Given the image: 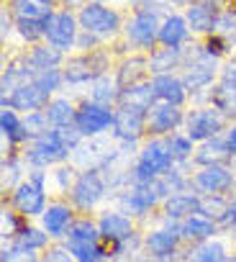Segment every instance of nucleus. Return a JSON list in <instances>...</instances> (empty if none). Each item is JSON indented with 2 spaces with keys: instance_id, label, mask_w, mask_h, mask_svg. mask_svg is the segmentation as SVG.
Instances as JSON below:
<instances>
[{
  "instance_id": "nucleus-1",
  "label": "nucleus",
  "mask_w": 236,
  "mask_h": 262,
  "mask_svg": "<svg viewBox=\"0 0 236 262\" xmlns=\"http://www.w3.org/2000/svg\"><path fill=\"white\" fill-rule=\"evenodd\" d=\"M175 157L167 147V139H149L144 144V149L139 152V160L131 170V183H152L162 175H167L170 170H175Z\"/></svg>"
},
{
  "instance_id": "nucleus-2",
  "label": "nucleus",
  "mask_w": 236,
  "mask_h": 262,
  "mask_svg": "<svg viewBox=\"0 0 236 262\" xmlns=\"http://www.w3.org/2000/svg\"><path fill=\"white\" fill-rule=\"evenodd\" d=\"M69 155H72V147L64 142L62 131L59 128H49L46 134L31 139L29 149L23 152V160L34 170H44V167H52V165L64 162Z\"/></svg>"
},
{
  "instance_id": "nucleus-3",
  "label": "nucleus",
  "mask_w": 236,
  "mask_h": 262,
  "mask_svg": "<svg viewBox=\"0 0 236 262\" xmlns=\"http://www.w3.org/2000/svg\"><path fill=\"white\" fill-rule=\"evenodd\" d=\"M11 203L26 219L44 216V211H46V172L31 170V175L11 193Z\"/></svg>"
},
{
  "instance_id": "nucleus-4",
  "label": "nucleus",
  "mask_w": 236,
  "mask_h": 262,
  "mask_svg": "<svg viewBox=\"0 0 236 262\" xmlns=\"http://www.w3.org/2000/svg\"><path fill=\"white\" fill-rule=\"evenodd\" d=\"M180 226H182V221H172V219L162 216V226L149 229V231L144 234V242H141L144 252H147V254H154V257H167V259H172V257L177 254L180 244H182Z\"/></svg>"
},
{
  "instance_id": "nucleus-5",
  "label": "nucleus",
  "mask_w": 236,
  "mask_h": 262,
  "mask_svg": "<svg viewBox=\"0 0 236 262\" xmlns=\"http://www.w3.org/2000/svg\"><path fill=\"white\" fill-rule=\"evenodd\" d=\"M105 190H108V185H105L100 170H85L82 175H77V180L69 190V201L80 211H92L105 198Z\"/></svg>"
},
{
  "instance_id": "nucleus-6",
  "label": "nucleus",
  "mask_w": 236,
  "mask_h": 262,
  "mask_svg": "<svg viewBox=\"0 0 236 262\" xmlns=\"http://www.w3.org/2000/svg\"><path fill=\"white\" fill-rule=\"evenodd\" d=\"M147 116H149L147 108H139L131 103H118L115 118H113V137L126 144L136 142L147 131Z\"/></svg>"
},
{
  "instance_id": "nucleus-7",
  "label": "nucleus",
  "mask_w": 236,
  "mask_h": 262,
  "mask_svg": "<svg viewBox=\"0 0 236 262\" xmlns=\"http://www.w3.org/2000/svg\"><path fill=\"white\" fill-rule=\"evenodd\" d=\"M164 198L157 188V180L152 183H131V188L126 193L118 195V206H121L124 213L131 216H147L154 206H159Z\"/></svg>"
},
{
  "instance_id": "nucleus-8",
  "label": "nucleus",
  "mask_w": 236,
  "mask_h": 262,
  "mask_svg": "<svg viewBox=\"0 0 236 262\" xmlns=\"http://www.w3.org/2000/svg\"><path fill=\"white\" fill-rule=\"evenodd\" d=\"M98 229H100L103 242H108L113 249L126 247L136 236V224L124 211H108V213H103L100 221H98Z\"/></svg>"
},
{
  "instance_id": "nucleus-9",
  "label": "nucleus",
  "mask_w": 236,
  "mask_h": 262,
  "mask_svg": "<svg viewBox=\"0 0 236 262\" xmlns=\"http://www.w3.org/2000/svg\"><path fill=\"white\" fill-rule=\"evenodd\" d=\"M113 118H115V111L110 105H103V103H95V100H85L80 108H77V128L82 131V137H98L103 131L113 128Z\"/></svg>"
},
{
  "instance_id": "nucleus-10",
  "label": "nucleus",
  "mask_w": 236,
  "mask_h": 262,
  "mask_svg": "<svg viewBox=\"0 0 236 262\" xmlns=\"http://www.w3.org/2000/svg\"><path fill=\"white\" fill-rule=\"evenodd\" d=\"M236 178L226 165H208L200 167L193 178V190L200 195H223L228 190H233Z\"/></svg>"
},
{
  "instance_id": "nucleus-11",
  "label": "nucleus",
  "mask_w": 236,
  "mask_h": 262,
  "mask_svg": "<svg viewBox=\"0 0 236 262\" xmlns=\"http://www.w3.org/2000/svg\"><path fill=\"white\" fill-rule=\"evenodd\" d=\"M49 103H52L49 93L36 80H29V82L18 85L16 90H11V95H3V108H13V111H23V113L44 111Z\"/></svg>"
},
{
  "instance_id": "nucleus-12",
  "label": "nucleus",
  "mask_w": 236,
  "mask_h": 262,
  "mask_svg": "<svg viewBox=\"0 0 236 262\" xmlns=\"http://www.w3.org/2000/svg\"><path fill=\"white\" fill-rule=\"evenodd\" d=\"M80 26H82V31H87L92 36H110L118 31L121 18H118L115 11H110L100 3H87L80 11Z\"/></svg>"
},
{
  "instance_id": "nucleus-13",
  "label": "nucleus",
  "mask_w": 236,
  "mask_h": 262,
  "mask_svg": "<svg viewBox=\"0 0 236 262\" xmlns=\"http://www.w3.org/2000/svg\"><path fill=\"white\" fill-rule=\"evenodd\" d=\"M187 137L193 142H208L213 137L221 134V128H223V113L210 105V108H200V111H193L187 118Z\"/></svg>"
},
{
  "instance_id": "nucleus-14",
  "label": "nucleus",
  "mask_w": 236,
  "mask_h": 262,
  "mask_svg": "<svg viewBox=\"0 0 236 262\" xmlns=\"http://www.w3.org/2000/svg\"><path fill=\"white\" fill-rule=\"evenodd\" d=\"M108 70V59L103 52H90L82 54L77 59H69L67 70H64V80L67 82H95L98 77H103Z\"/></svg>"
},
{
  "instance_id": "nucleus-15",
  "label": "nucleus",
  "mask_w": 236,
  "mask_h": 262,
  "mask_svg": "<svg viewBox=\"0 0 236 262\" xmlns=\"http://www.w3.org/2000/svg\"><path fill=\"white\" fill-rule=\"evenodd\" d=\"M159 29L162 24L157 21V13L149 11V8H141L126 26V36L131 44L136 47H152L157 39H159Z\"/></svg>"
},
{
  "instance_id": "nucleus-16",
  "label": "nucleus",
  "mask_w": 236,
  "mask_h": 262,
  "mask_svg": "<svg viewBox=\"0 0 236 262\" xmlns=\"http://www.w3.org/2000/svg\"><path fill=\"white\" fill-rule=\"evenodd\" d=\"M52 47L57 49H69L77 44V21L72 13H52L46 18V36H44Z\"/></svg>"
},
{
  "instance_id": "nucleus-17",
  "label": "nucleus",
  "mask_w": 236,
  "mask_h": 262,
  "mask_svg": "<svg viewBox=\"0 0 236 262\" xmlns=\"http://www.w3.org/2000/svg\"><path fill=\"white\" fill-rule=\"evenodd\" d=\"M182 111L180 105H172V103H157L149 116H147V131L154 137H170L172 131L182 123Z\"/></svg>"
},
{
  "instance_id": "nucleus-18",
  "label": "nucleus",
  "mask_w": 236,
  "mask_h": 262,
  "mask_svg": "<svg viewBox=\"0 0 236 262\" xmlns=\"http://www.w3.org/2000/svg\"><path fill=\"white\" fill-rule=\"evenodd\" d=\"M210 103L223 116H236V64H228L221 75L218 88L210 95Z\"/></svg>"
},
{
  "instance_id": "nucleus-19",
  "label": "nucleus",
  "mask_w": 236,
  "mask_h": 262,
  "mask_svg": "<svg viewBox=\"0 0 236 262\" xmlns=\"http://www.w3.org/2000/svg\"><path fill=\"white\" fill-rule=\"evenodd\" d=\"M198 208H200V193H193V190L175 193L162 201V216H167L172 221H185V219L195 216Z\"/></svg>"
},
{
  "instance_id": "nucleus-20",
  "label": "nucleus",
  "mask_w": 236,
  "mask_h": 262,
  "mask_svg": "<svg viewBox=\"0 0 236 262\" xmlns=\"http://www.w3.org/2000/svg\"><path fill=\"white\" fill-rule=\"evenodd\" d=\"M152 88L157 93V100L159 103H172V105H182L185 98H187V85L185 80L175 77V75H154L152 77Z\"/></svg>"
},
{
  "instance_id": "nucleus-21",
  "label": "nucleus",
  "mask_w": 236,
  "mask_h": 262,
  "mask_svg": "<svg viewBox=\"0 0 236 262\" xmlns=\"http://www.w3.org/2000/svg\"><path fill=\"white\" fill-rule=\"evenodd\" d=\"M200 167H208V165H226L228 160H233V152L226 142V137H213L208 142H200V147L195 149V157H193Z\"/></svg>"
},
{
  "instance_id": "nucleus-22",
  "label": "nucleus",
  "mask_w": 236,
  "mask_h": 262,
  "mask_svg": "<svg viewBox=\"0 0 236 262\" xmlns=\"http://www.w3.org/2000/svg\"><path fill=\"white\" fill-rule=\"evenodd\" d=\"M72 208L67 203H49L44 216H41V229L52 236V239H59L67 234V229L72 226Z\"/></svg>"
},
{
  "instance_id": "nucleus-23",
  "label": "nucleus",
  "mask_w": 236,
  "mask_h": 262,
  "mask_svg": "<svg viewBox=\"0 0 236 262\" xmlns=\"http://www.w3.org/2000/svg\"><path fill=\"white\" fill-rule=\"evenodd\" d=\"M213 75H216V57L203 52L198 59H193V64L187 67L182 80H185L187 90H200V88L213 82Z\"/></svg>"
},
{
  "instance_id": "nucleus-24",
  "label": "nucleus",
  "mask_w": 236,
  "mask_h": 262,
  "mask_svg": "<svg viewBox=\"0 0 236 262\" xmlns=\"http://www.w3.org/2000/svg\"><path fill=\"white\" fill-rule=\"evenodd\" d=\"M216 24H218V11H216L213 3H208V0L190 3V8H187V26L195 34H210V31H216Z\"/></svg>"
},
{
  "instance_id": "nucleus-25",
  "label": "nucleus",
  "mask_w": 236,
  "mask_h": 262,
  "mask_svg": "<svg viewBox=\"0 0 236 262\" xmlns=\"http://www.w3.org/2000/svg\"><path fill=\"white\" fill-rule=\"evenodd\" d=\"M216 231H218V224L210 221V219L203 216V213H195V216L185 219L182 226H180L182 242H190V244H200V242H205V239H213Z\"/></svg>"
},
{
  "instance_id": "nucleus-26",
  "label": "nucleus",
  "mask_w": 236,
  "mask_h": 262,
  "mask_svg": "<svg viewBox=\"0 0 236 262\" xmlns=\"http://www.w3.org/2000/svg\"><path fill=\"white\" fill-rule=\"evenodd\" d=\"M0 131H3V139L8 144H23L31 139L26 123L18 118V113L13 108H3L0 111Z\"/></svg>"
},
{
  "instance_id": "nucleus-27",
  "label": "nucleus",
  "mask_w": 236,
  "mask_h": 262,
  "mask_svg": "<svg viewBox=\"0 0 236 262\" xmlns=\"http://www.w3.org/2000/svg\"><path fill=\"white\" fill-rule=\"evenodd\" d=\"M190 34V26H187V18L182 16H170L162 21V29H159V41L164 47H182V41L187 39Z\"/></svg>"
},
{
  "instance_id": "nucleus-28",
  "label": "nucleus",
  "mask_w": 236,
  "mask_h": 262,
  "mask_svg": "<svg viewBox=\"0 0 236 262\" xmlns=\"http://www.w3.org/2000/svg\"><path fill=\"white\" fill-rule=\"evenodd\" d=\"M121 103H131V105L152 111L157 105V93L152 88V80L149 82H134V85L124 88L121 90Z\"/></svg>"
},
{
  "instance_id": "nucleus-29",
  "label": "nucleus",
  "mask_w": 236,
  "mask_h": 262,
  "mask_svg": "<svg viewBox=\"0 0 236 262\" xmlns=\"http://www.w3.org/2000/svg\"><path fill=\"white\" fill-rule=\"evenodd\" d=\"M95 242H103V236L98 224H92L90 219L72 221V226L64 234V244H95Z\"/></svg>"
},
{
  "instance_id": "nucleus-30",
  "label": "nucleus",
  "mask_w": 236,
  "mask_h": 262,
  "mask_svg": "<svg viewBox=\"0 0 236 262\" xmlns=\"http://www.w3.org/2000/svg\"><path fill=\"white\" fill-rule=\"evenodd\" d=\"M226 247L218 239H205L200 244H193L187 252V259L193 262H226Z\"/></svg>"
},
{
  "instance_id": "nucleus-31",
  "label": "nucleus",
  "mask_w": 236,
  "mask_h": 262,
  "mask_svg": "<svg viewBox=\"0 0 236 262\" xmlns=\"http://www.w3.org/2000/svg\"><path fill=\"white\" fill-rule=\"evenodd\" d=\"M26 62L34 67V72H44V70H54L62 64V49L57 47H34L31 54L26 57Z\"/></svg>"
},
{
  "instance_id": "nucleus-32",
  "label": "nucleus",
  "mask_w": 236,
  "mask_h": 262,
  "mask_svg": "<svg viewBox=\"0 0 236 262\" xmlns=\"http://www.w3.org/2000/svg\"><path fill=\"white\" fill-rule=\"evenodd\" d=\"M121 85H118V80H110L108 75L98 77L92 82V98L95 103H103V105H113V103H121Z\"/></svg>"
},
{
  "instance_id": "nucleus-33",
  "label": "nucleus",
  "mask_w": 236,
  "mask_h": 262,
  "mask_svg": "<svg viewBox=\"0 0 236 262\" xmlns=\"http://www.w3.org/2000/svg\"><path fill=\"white\" fill-rule=\"evenodd\" d=\"M228 203H231V198H226V195H200L198 213H203L210 221H216L218 226H223L226 216H228Z\"/></svg>"
},
{
  "instance_id": "nucleus-34",
  "label": "nucleus",
  "mask_w": 236,
  "mask_h": 262,
  "mask_svg": "<svg viewBox=\"0 0 236 262\" xmlns=\"http://www.w3.org/2000/svg\"><path fill=\"white\" fill-rule=\"evenodd\" d=\"M182 59V49L180 47H167V49H159L149 57V72L152 75H167V70L177 67Z\"/></svg>"
},
{
  "instance_id": "nucleus-35",
  "label": "nucleus",
  "mask_w": 236,
  "mask_h": 262,
  "mask_svg": "<svg viewBox=\"0 0 236 262\" xmlns=\"http://www.w3.org/2000/svg\"><path fill=\"white\" fill-rule=\"evenodd\" d=\"M46 113H49V121H52V126H54V128L72 126V123H75V118H77V108H75L69 100H64V98L52 100V103L46 105Z\"/></svg>"
},
{
  "instance_id": "nucleus-36",
  "label": "nucleus",
  "mask_w": 236,
  "mask_h": 262,
  "mask_svg": "<svg viewBox=\"0 0 236 262\" xmlns=\"http://www.w3.org/2000/svg\"><path fill=\"white\" fill-rule=\"evenodd\" d=\"M49 239L52 236L44 229H39V226H23L18 231V236L13 239V244H18L23 249H31V252H39V249H44L49 244Z\"/></svg>"
},
{
  "instance_id": "nucleus-37",
  "label": "nucleus",
  "mask_w": 236,
  "mask_h": 262,
  "mask_svg": "<svg viewBox=\"0 0 236 262\" xmlns=\"http://www.w3.org/2000/svg\"><path fill=\"white\" fill-rule=\"evenodd\" d=\"M144 70H149V59L134 57V59H129V62L121 64V70H118V77H115V80H118V85H121V88H129V85L139 82V75H141Z\"/></svg>"
},
{
  "instance_id": "nucleus-38",
  "label": "nucleus",
  "mask_w": 236,
  "mask_h": 262,
  "mask_svg": "<svg viewBox=\"0 0 236 262\" xmlns=\"http://www.w3.org/2000/svg\"><path fill=\"white\" fill-rule=\"evenodd\" d=\"M13 11L18 18H31V21H46L52 13L39 0H13Z\"/></svg>"
},
{
  "instance_id": "nucleus-39",
  "label": "nucleus",
  "mask_w": 236,
  "mask_h": 262,
  "mask_svg": "<svg viewBox=\"0 0 236 262\" xmlns=\"http://www.w3.org/2000/svg\"><path fill=\"white\" fill-rule=\"evenodd\" d=\"M193 139L187 137V134H170L167 137V147H170V152H172V157H175V162H187V160H193L195 155V149H193Z\"/></svg>"
},
{
  "instance_id": "nucleus-40",
  "label": "nucleus",
  "mask_w": 236,
  "mask_h": 262,
  "mask_svg": "<svg viewBox=\"0 0 236 262\" xmlns=\"http://www.w3.org/2000/svg\"><path fill=\"white\" fill-rule=\"evenodd\" d=\"M21 160L18 157H8L3 160V190H16L23 183V172H21Z\"/></svg>"
},
{
  "instance_id": "nucleus-41",
  "label": "nucleus",
  "mask_w": 236,
  "mask_h": 262,
  "mask_svg": "<svg viewBox=\"0 0 236 262\" xmlns=\"http://www.w3.org/2000/svg\"><path fill=\"white\" fill-rule=\"evenodd\" d=\"M23 123H26V128H29L31 139H34V137H41V134H46L49 128H54V126H52V121H49V113H46V108H44V111L26 113Z\"/></svg>"
},
{
  "instance_id": "nucleus-42",
  "label": "nucleus",
  "mask_w": 236,
  "mask_h": 262,
  "mask_svg": "<svg viewBox=\"0 0 236 262\" xmlns=\"http://www.w3.org/2000/svg\"><path fill=\"white\" fill-rule=\"evenodd\" d=\"M21 229H23V226L18 224L16 213H13L8 206H3V216H0V234H3V244L13 242V239L18 236V231H21Z\"/></svg>"
},
{
  "instance_id": "nucleus-43",
  "label": "nucleus",
  "mask_w": 236,
  "mask_h": 262,
  "mask_svg": "<svg viewBox=\"0 0 236 262\" xmlns=\"http://www.w3.org/2000/svg\"><path fill=\"white\" fill-rule=\"evenodd\" d=\"M18 26V34L26 39V41H36L41 36H46V21H31V18H18L16 21Z\"/></svg>"
},
{
  "instance_id": "nucleus-44",
  "label": "nucleus",
  "mask_w": 236,
  "mask_h": 262,
  "mask_svg": "<svg viewBox=\"0 0 236 262\" xmlns=\"http://www.w3.org/2000/svg\"><path fill=\"white\" fill-rule=\"evenodd\" d=\"M3 262H41V257L11 242V244H3Z\"/></svg>"
},
{
  "instance_id": "nucleus-45",
  "label": "nucleus",
  "mask_w": 236,
  "mask_h": 262,
  "mask_svg": "<svg viewBox=\"0 0 236 262\" xmlns=\"http://www.w3.org/2000/svg\"><path fill=\"white\" fill-rule=\"evenodd\" d=\"M34 80H36V82H39V85H41V88H44V90L52 95V93H54V90H59V85L64 82V72H59V70L54 67V70L36 72V75H34Z\"/></svg>"
},
{
  "instance_id": "nucleus-46",
  "label": "nucleus",
  "mask_w": 236,
  "mask_h": 262,
  "mask_svg": "<svg viewBox=\"0 0 236 262\" xmlns=\"http://www.w3.org/2000/svg\"><path fill=\"white\" fill-rule=\"evenodd\" d=\"M41 262H77L72 254H69V249L62 244V247H49L44 254H41Z\"/></svg>"
},
{
  "instance_id": "nucleus-47",
  "label": "nucleus",
  "mask_w": 236,
  "mask_h": 262,
  "mask_svg": "<svg viewBox=\"0 0 236 262\" xmlns=\"http://www.w3.org/2000/svg\"><path fill=\"white\" fill-rule=\"evenodd\" d=\"M52 178L57 180L59 190H72V185H75V180H77L72 167H57V170L52 172Z\"/></svg>"
},
{
  "instance_id": "nucleus-48",
  "label": "nucleus",
  "mask_w": 236,
  "mask_h": 262,
  "mask_svg": "<svg viewBox=\"0 0 236 262\" xmlns=\"http://www.w3.org/2000/svg\"><path fill=\"white\" fill-rule=\"evenodd\" d=\"M216 31H221V34H236V11H226V13H218V24H216Z\"/></svg>"
},
{
  "instance_id": "nucleus-49",
  "label": "nucleus",
  "mask_w": 236,
  "mask_h": 262,
  "mask_svg": "<svg viewBox=\"0 0 236 262\" xmlns=\"http://www.w3.org/2000/svg\"><path fill=\"white\" fill-rule=\"evenodd\" d=\"M136 262H172V259H167V257H154V254H136Z\"/></svg>"
},
{
  "instance_id": "nucleus-50",
  "label": "nucleus",
  "mask_w": 236,
  "mask_h": 262,
  "mask_svg": "<svg viewBox=\"0 0 236 262\" xmlns=\"http://www.w3.org/2000/svg\"><path fill=\"white\" fill-rule=\"evenodd\" d=\"M226 142H228V147H231V152L236 155V123L226 131Z\"/></svg>"
},
{
  "instance_id": "nucleus-51",
  "label": "nucleus",
  "mask_w": 236,
  "mask_h": 262,
  "mask_svg": "<svg viewBox=\"0 0 236 262\" xmlns=\"http://www.w3.org/2000/svg\"><path fill=\"white\" fill-rule=\"evenodd\" d=\"M8 31H11V21H8V16L3 13V36H8Z\"/></svg>"
},
{
  "instance_id": "nucleus-52",
  "label": "nucleus",
  "mask_w": 236,
  "mask_h": 262,
  "mask_svg": "<svg viewBox=\"0 0 236 262\" xmlns=\"http://www.w3.org/2000/svg\"><path fill=\"white\" fill-rule=\"evenodd\" d=\"M226 262H236V254H228V257H226Z\"/></svg>"
},
{
  "instance_id": "nucleus-53",
  "label": "nucleus",
  "mask_w": 236,
  "mask_h": 262,
  "mask_svg": "<svg viewBox=\"0 0 236 262\" xmlns=\"http://www.w3.org/2000/svg\"><path fill=\"white\" fill-rule=\"evenodd\" d=\"M64 3H69V6H75V3H82V0H64Z\"/></svg>"
},
{
  "instance_id": "nucleus-54",
  "label": "nucleus",
  "mask_w": 236,
  "mask_h": 262,
  "mask_svg": "<svg viewBox=\"0 0 236 262\" xmlns=\"http://www.w3.org/2000/svg\"><path fill=\"white\" fill-rule=\"evenodd\" d=\"M39 3H44V6H49V3H54V0H39Z\"/></svg>"
},
{
  "instance_id": "nucleus-55",
  "label": "nucleus",
  "mask_w": 236,
  "mask_h": 262,
  "mask_svg": "<svg viewBox=\"0 0 236 262\" xmlns=\"http://www.w3.org/2000/svg\"><path fill=\"white\" fill-rule=\"evenodd\" d=\"M208 3H213V6H216V3H221V0H208Z\"/></svg>"
},
{
  "instance_id": "nucleus-56",
  "label": "nucleus",
  "mask_w": 236,
  "mask_h": 262,
  "mask_svg": "<svg viewBox=\"0 0 236 262\" xmlns=\"http://www.w3.org/2000/svg\"><path fill=\"white\" fill-rule=\"evenodd\" d=\"M233 167H236V155H233Z\"/></svg>"
},
{
  "instance_id": "nucleus-57",
  "label": "nucleus",
  "mask_w": 236,
  "mask_h": 262,
  "mask_svg": "<svg viewBox=\"0 0 236 262\" xmlns=\"http://www.w3.org/2000/svg\"><path fill=\"white\" fill-rule=\"evenodd\" d=\"M103 262H110V257H108V259H103Z\"/></svg>"
},
{
  "instance_id": "nucleus-58",
  "label": "nucleus",
  "mask_w": 236,
  "mask_h": 262,
  "mask_svg": "<svg viewBox=\"0 0 236 262\" xmlns=\"http://www.w3.org/2000/svg\"><path fill=\"white\" fill-rule=\"evenodd\" d=\"M185 262H193V259H185Z\"/></svg>"
}]
</instances>
